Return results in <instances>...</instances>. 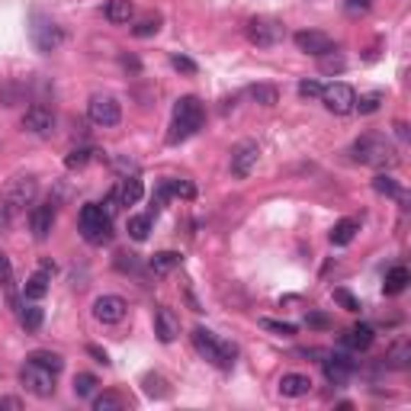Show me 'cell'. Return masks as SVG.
<instances>
[{"mask_svg":"<svg viewBox=\"0 0 411 411\" xmlns=\"http://www.w3.org/2000/svg\"><path fill=\"white\" fill-rule=\"evenodd\" d=\"M202 119H206V110L196 97H180L174 103V122H170L168 132V145H180V141L193 139L202 129Z\"/></svg>","mask_w":411,"mask_h":411,"instance_id":"6da1fadb","label":"cell"},{"mask_svg":"<svg viewBox=\"0 0 411 411\" xmlns=\"http://www.w3.org/2000/svg\"><path fill=\"white\" fill-rule=\"evenodd\" d=\"M354 161L366 164V168H395L398 154L392 148V141L379 132H363L354 141Z\"/></svg>","mask_w":411,"mask_h":411,"instance_id":"7a4b0ae2","label":"cell"},{"mask_svg":"<svg viewBox=\"0 0 411 411\" xmlns=\"http://www.w3.org/2000/svg\"><path fill=\"white\" fill-rule=\"evenodd\" d=\"M193 347H196V354L202 357V360H209V363H216L219 369H231V363H235V357H238V347L235 344H228V341H219L212 331H206V328H193Z\"/></svg>","mask_w":411,"mask_h":411,"instance_id":"3957f363","label":"cell"},{"mask_svg":"<svg viewBox=\"0 0 411 411\" xmlns=\"http://www.w3.org/2000/svg\"><path fill=\"white\" fill-rule=\"evenodd\" d=\"M77 225H81V235H84L87 244H110L112 241L110 216H106L103 206H97V202L81 206V212H77Z\"/></svg>","mask_w":411,"mask_h":411,"instance_id":"277c9868","label":"cell"},{"mask_svg":"<svg viewBox=\"0 0 411 411\" xmlns=\"http://www.w3.org/2000/svg\"><path fill=\"white\" fill-rule=\"evenodd\" d=\"M29 39H33V45L42 55H49V52H55L64 42V29L55 20H49L45 13L33 10V16H29Z\"/></svg>","mask_w":411,"mask_h":411,"instance_id":"5b68a950","label":"cell"},{"mask_svg":"<svg viewBox=\"0 0 411 411\" xmlns=\"http://www.w3.org/2000/svg\"><path fill=\"white\" fill-rule=\"evenodd\" d=\"M244 33H248L251 45H257V49H273V45H279L286 39V26L279 20H273V16H254V20H248Z\"/></svg>","mask_w":411,"mask_h":411,"instance_id":"8992f818","label":"cell"},{"mask_svg":"<svg viewBox=\"0 0 411 411\" xmlns=\"http://www.w3.org/2000/svg\"><path fill=\"white\" fill-rule=\"evenodd\" d=\"M35 196H39V180H35L33 174L13 177V180L7 183V190H4V206L16 216V212H23L26 206H33Z\"/></svg>","mask_w":411,"mask_h":411,"instance_id":"52a82bcc","label":"cell"},{"mask_svg":"<svg viewBox=\"0 0 411 411\" xmlns=\"http://www.w3.org/2000/svg\"><path fill=\"white\" fill-rule=\"evenodd\" d=\"M20 383H23V389L35 398L55 395V373L45 369V366H39V363H33V360H26V366L20 369Z\"/></svg>","mask_w":411,"mask_h":411,"instance_id":"ba28073f","label":"cell"},{"mask_svg":"<svg viewBox=\"0 0 411 411\" xmlns=\"http://www.w3.org/2000/svg\"><path fill=\"white\" fill-rule=\"evenodd\" d=\"M87 116H91L93 126L112 129L122 122V103H119L116 97H110V93H97V97H91V103H87Z\"/></svg>","mask_w":411,"mask_h":411,"instance_id":"9c48e42d","label":"cell"},{"mask_svg":"<svg viewBox=\"0 0 411 411\" xmlns=\"http://www.w3.org/2000/svg\"><path fill=\"white\" fill-rule=\"evenodd\" d=\"M257 161H260L257 141H241V145H235V151H231V174H235L238 180H248V177L254 174V168H257Z\"/></svg>","mask_w":411,"mask_h":411,"instance_id":"30bf717a","label":"cell"},{"mask_svg":"<svg viewBox=\"0 0 411 411\" xmlns=\"http://www.w3.org/2000/svg\"><path fill=\"white\" fill-rule=\"evenodd\" d=\"M321 100H325L328 112H335V116H347V112H354V87L350 84H328L325 91H321Z\"/></svg>","mask_w":411,"mask_h":411,"instance_id":"8fae6325","label":"cell"},{"mask_svg":"<svg viewBox=\"0 0 411 411\" xmlns=\"http://www.w3.org/2000/svg\"><path fill=\"white\" fill-rule=\"evenodd\" d=\"M293 42H296V49L299 52H306V55H328V52H335L337 45H335V39L328 33H318V29H302V33H296L293 35Z\"/></svg>","mask_w":411,"mask_h":411,"instance_id":"7c38bea8","label":"cell"},{"mask_svg":"<svg viewBox=\"0 0 411 411\" xmlns=\"http://www.w3.org/2000/svg\"><path fill=\"white\" fill-rule=\"evenodd\" d=\"M23 129H26L29 135H52L55 132V112L42 103L29 106V110L23 112Z\"/></svg>","mask_w":411,"mask_h":411,"instance_id":"4fadbf2b","label":"cell"},{"mask_svg":"<svg viewBox=\"0 0 411 411\" xmlns=\"http://www.w3.org/2000/svg\"><path fill=\"white\" fill-rule=\"evenodd\" d=\"M126 299L122 296H97L93 299V318L103 321V325H119L126 318Z\"/></svg>","mask_w":411,"mask_h":411,"instance_id":"5bb4252c","label":"cell"},{"mask_svg":"<svg viewBox=\"0 0 411 411\" xmlns=\"http://www.w3.org/2000/svg\"><path fill=\"white\" fill-rule=\"evenodd\" d=\"M321 369H325V379L331 386H344L350 376H354L357 363L350 360L347 354H331V357H325V360H321Z\"/></svg>","mask_w":411,"mask_h":411,"instance_id":"9a60e30c","label":"cell"},{"mask_svg":"<svg viewBox=\"0 0 411 411\" xmlns=\"http://www.w3.org/2000/svg\"><path fill=\"white\" fill-rule=\"evenodd\" d=\"M29 228H33L35 241H45L55 228V202H42V206H35L29 212Z\"/></svg>","mask_w":411,"mask_h":411,"instance_id":"2e32d148","label":"cell"},{"mask_svg":"<svg viewBox=\"0 0 411 411\" xmlns=\"http://www.w3.org/2000/svg\"><path fill=\"white\" fill-rule=\"evenodd\" d=\"M154 335H158L161 344H174L177 337H180V318H177L168 306H161L158 312H154Z\"/></svg>","mask_w":411,"mask_h":411,"instance_id":"e0dca14e","label":"cell"},{"mask_svg":"<svg viewBox=\"0 0 411 411\" xmlns=\"http://www.w3.org/2000/svg\"><path fill=\"white\" fill-rule=\"evenodd\" d=\"M308 392H312V379L302 376V373H286L279 379V395H286V398H302Z\"/></svg>","mask_w":411,"mask_h":411,"instance_id":"ac0fdd59","label":"cell"},{"mask_svg":"<svg viewBox=\"0 0 411 411\" xmlns=\"http://www.w3.org/2000/svg\"><path fill=\"white\" fill-rule=\"evenodd\" d=\"M373 341H376V331H373L369 325H354L347 335L341 337V344H344V347H350V350H369V347H373Z\"/></svg>","mask_w":411,"mask_h":411,"instance_id":"d6986e66","label":"cell"},{"mask_svg":"<svg viewBox=\"0 0 411 411\" xmlns=\"http://www.w3.org/2000/svg\"><path fill=\"white\" fill-rule=\"evenodd\" d=\"M49 283H52V277L49 273H33V277L23 283V296H26L29 302H39V299H45V293H49Z\"/></svg>","mask_w":411,"mask_h":411,"instance_id":"ffe728a7","label":"cell"},{"mask_svg":"<svg viewBox=\"0 0 411 411\" xmlns=\"http://www.w3.org/2000/svg\"><path fill=\"white\" fill-rule=\"evenodd\" d=\"M383 363L389 369H408L411 366V344L408 341H395L389 347V354L383 357Z\"/></svg>","mask_w":411,"mask_h":411,"instance_id":"44dd1931","label":"cell"},{"mask_svg":"<svg viewBox=\"0 0 411 411\" xmlns=\"http://www.w3.org/2000/svg\"><path fill=\"white\" fill-rule=\"evenodd\" d=\"M148 267H151L154 277H168V273H174L177 267H180V254L177 251H158L151 260H148Z\"/></svg>","mask_w":411,"mask_h":411,"instance_id":"7402d4cb","label":"cell"},{"mask_svg":"<svg viewBox=\"0 0 411 411\" xmlns=\"http://www.w3.org/2000/svg\"><path fill=\"white\" fill-rule=\"evenodd\" d=\"M411 283V273H408V267H392L389 273H386V283H383V293L386 296H398V293H405V286Z\"/></svg>","mask_w":411,"mask_h":411,"instance_id":"603a6c76","label":"cell"},{"mask_svg":"<svg viewBox=\"0 0 411 411\" xmlns=\"http://www.w3.org/2000/svg\"><path fill=\"white\" fill-rule=\"evenodd\" d=\"M357 231H360V222H357V219H341V222L331 228V244H335V248H347L357 238Z\"/></svg>","mask_w":411,"mask_h":411,"instance_id":"cb8c5ba5","label":"cell"},{"mask_svg":"<svg viewBox=\"0 0 411 411\" xmlns=\"http://www.w3.org/2000/svg\"><path fill=\"white\" fill-rule=\"evenodd\" d=\"M141 389L148 398H170V383L161 373H145L141 376Z\"/></svg>","mask_w":411,"mask_h":411,"instance_id":"d4e9b609","label":"cell"},{"mask_svg":"<svg viewBox=\"0 0 411 411\" xmlns=\"http://www.w3.org/2000/svg\"><path fill=\"white\" fill-rule=\"evenodd\" d=\"M132 16H135V4H132V0H110V4H106V20L116 23V26L129 23Z\"/></svg>","mask_w":411,"mask_h":411,"instance_id":"484cf974","label":"cell"},{"mask_svg":"<svg viewBox=\"0 0 411 411\" xmlns=\"http://www.w3.org/2000/svg\"><path fill=\"white\" fill-rule=\"evenodd\" d=\"M141 193H145V187H141V177L132 174L122 180V187H119V202L122 206H135V202L141 199Z\"/></svg>","mask_w":411,"mask_h":411,"instance_id":"4316f807","label":"cell"},{"mask_svg":"<svg viewBox=\"0 0 411 411\" xmlns=\"http://www.w3.org/2000/svg\"><path fill=\"white\" fill-rule=\"evenodd\" d=\"M26 360H33V363H39V366L52 369L55 376L64 369V357H62V354H55V350H33V354L26 357Z\"/></svg>","mask_w":411,"mask_h":411,"instance_id":"83f0119b","label":"cell"},{"mask_svg":"<svg viewBox=\"0 0 411 411\" xmlns=\"http://www.w3.org/2000/svg\"><path fill=\"white\" fill-rule=\"evenodd\" d=\"M373 190H376V193H383V196H395V199L405 202L402 187H398L395 177H389V174H376V177H373Z\"/></svg>","mask_w":411,"mask_h":411,"instance_id":"f1b7e54d","label":"cell"},{"mask_svg":"<svg viewBox=\"0 0 411 411\" xmlns=\"http://www.w3.org/2000/svg\"><path fill=\"white\" fill-rule=\"evenodd\" d=\"M318 68H321V74H341L344 68H347V62H344V55L341 52H328V55H318Z\"/></svg>","mask_w":411,"mask_h":411,"instance_id":"f546056e","label":"cell"},{"mask_svg":"<svg viewBox=\"0 0 411 411\" xmlns=\"http://www.w3.org/2000/svg\"><path fill=\"white\" fill-rule=\"evenodd\" d=\"M148 235H151V216L129 219V238H132V241H148Z\"/></svg>","mask_w":411,"mask_h":411,"instance_id":"4dcf8cb0","label":"cell"},{"mask_svg":"<svg viewBox=\"0 0 411 411\" xmlns=\"http://www.w3.org/2000/svg\"><path fill=\"white\" fill-rule=\"evenodd\" d=\"M126 408V398L119 392H103V395L93 398V411H122Z\"/></svg>","mask_w":411,"mask_h":411,"instance_id":"1f68e13d","label":"cell"},{"mask_svg":"<svg viewBox=\"0 0 411 411\" xmlns=\"http://www.w3.org/2000/svg\"><path fill=\"white\" fill-rule=\"evenodd\" d=\"M248 93H251V97L257 100L260 106H277L279 103V91L273 84H254Z\"/></svg>","mask_w":411,"mask_h":411,"instance_id":"d6a6232c","label":"cell"},{"mask_svg":"<svg viewBox=\"0 0 411 411\" xmlns=\"http://www.w3.org/2000/svg\"><path fill=\"white\" fill-rule=\"evenodd\" d=\"M93 148H74V151L68 154V158H64V168L68 170H81V168H87V164H91L93 161Z\"/></svg>","mask_w":411,"mask_h":411,"instance_id":"836d02e7","label":"cell"},{"mask_svg":"<svg viewBox=\"0 0 411 411\" xmlns=\"http://www.w3.org/2000/svg\"><path fill=\"white\" fill-rule=\"evenodd\" d=\"M42 321H45V312L39 306H26L20 312V325L26 328V331H39V328H42Z\"/></svg>","mask_w":411,"mask_h":411,"instance_id":"e575fe53","label":"cell"},{"mask_svg":"<svg viewBox=\"0 0 411 411\" xmlns=\"http://www.w3.org/2000/svg\"><path fill=\"white\" fill-rule=\"evenodd\" d=\"M170 196H174V193H170V180H161L158 187H154V193H151V212H154V216L168 206Z\"/></svg>","mask_w":411,"mask_h":411,"instance_id":"d590c367","label":"cell"},{"mask_svg":"<svg viewBox=\"0 0 411 411\" xmlns=\"http://www.w3.org/2000/svg\"><path fill=\"white\" fill-rule=\"evenodd\" d=\"M97 392V376H91V373H77L74 376V395L77 398H87Z\"/></svg>","mask_w":411,"mask_h":411,"instance_id":"8d00e7d4","label":"cell"},{"mask_svg":"<svg viewBox=\"0 0 411 411\" xmlns=\"http://www.w3.org/2000/svg\"><path fill=\"white\" fill-rule=\"evenodd\" d=\"M379 106H383V93H366V97L354 100V110L360 112V116H369V112H376Z\"/></svg>","mask_w":411,"mask_h":411,"instance_id":"74e56055","label":"cell"},{"mask_svg":"<svg viewBox=\"0 0 411 411\" xmlns=\"http://www.w3.org/2000/svg\"><path fill=\"white\" fill-rule=\"evenodd\" d=\"M161 29V16H145L139 26H132V35L135 39H148V35H158Z\"/></svg>","mask_w":411,"mask_h":411,"instance_id":"f35d334b","label":"cell"},{"mask_svg":"<svg viewBox=\"0 0 411 411\" xmlns=\"http://www.w3.org/2000/svg\"><path fill=\"white\" fill-rule=\"evenodd\" d=\"M335 302L344 308V312H360V299H357L350 289H344V286H337V289H335Z\"/></svg>","mask_w":411,"mask_h":411,"instance_id":"ab89813d","label":"cell"},{"mask_svg":"<svg viewBox=\"0 0 411 411\" xmlns=\"http://www.w3.org/2000/svg\"><path fill=\"white\" fill-rule=\"evenodd\" d=\"M260 328H264V331H273V335H279V337H293L296 335V325H289V321L260 318Z\"/></svg>","mask_w":411,"mask_h":411,"instance_id":"60d3db41","label":"cell"},{"mask_svg":"<svg viewBox=\"0 0 411 411\" xmlns=\"http://www.w3.org/2000/svg\"><path fill=\"white\" fill-rule=\"evenodd\" d=\"M170 193L174 196H180V199H196V187L190 180H170Z\"/></svg>","mask_w":411,"mask_h":411,"instance_id":"b9f144b4","label":"cell"},{"mask_svg":"<svg viewBox=\"0 0 411 411\" xmlns=\"http://www.w3.org/2000/svg\"><path fill=\"white\" fill-rule=\"evenodd\" d=\"M321 91H325V87H321L318 81H302V84H299V97L302 100H318Z\"/></svg>","mask_w":411,"mask_h":411,"instance_id":"7bdbcfd3","label":"cell"},{"mask_svg":"<svg viewBox=\"0 0 411 411\" xmlns=\"http://www.w3.org/2000/svg\"><path fill=\"white\" fill-rule=\"evenodd\" d=\"M116 267H119V270H122V273H139V257H135V254H119V257H116Z\"/></svg>","mask_w":411,"mask_h":411,"instance_id":"ee69618b","label":"cell"},{"mask_svg":"<svg viewBox=\"0 0 411 411\" xmlns=\"http://www.w3.org/2000/svg\"><path fill=\"white\" fill-rule=\"evenodd\" d=\"M170 64H174V71H180V74H196V62L187 55H174Z\"/></svg>","mask_w":411,"mask_h":411,"instance_id":"f6af8a7d","label":"cell"},{"mask_svg":"<svg viewBox=\"0 0 411 411\" xmlns=\"http://www.w3.org/2000/svg\"><path fill=\"white\" fill-rule=\"evenodd\" d=\"M306 325L308 328H318V331H328V328H331V318H328L325 312H308L306 315Z\"/></svg>","mask_w":411,"mask_h":411,"instance_id":"bcb514c9","label":"cell"},{"mask_svg":"<svg viewBox=\"0 0 411 411\" xmlns=\"http://www.w3.org/2000/svg\"><path fill=\"white\" fill-rule=\"evenodd\" d=\"M112 168H116L119 174H126V177L139 174V164H135V161H129V158H116V161H112Z\"/></svg>","mask_w":411,"mask_h":411,"instance_id":"7dc6e473","label":"cell"},{"mask_svg":"<svg viewBox=\"0 0 411 411\" xmlns=\"http://www.w3.org/2000/svg\"><path fill=\"white\" fill-rule=\"evenodd\" d=\"M10 277H13V264H10L7 254L0 251V283H10Z\"/></svg>","mask_w":411,"mask_h":411,"instance_id":"c3c4849f","label":"cell"},{"mask_svg":"<svg viewBox=\"0 0 411 411\" xmlns=\"http://www.w3.org/2000/svg\"><path fill=\"white\" fill-rule=\"evenodd\" d=\"M87 354H91L97 363H103V366H110V363H112V360H110V354H106L103 347H97V344H87Z\"/></svg>","mask_w":411,"mask_h":411,"instance_id":"681fc988","label":"cell"},{"mask_svg":"<svg viewBox=\"0 0 411 411\" xmlns=\"http://www.w3.org/2000/svg\"><path fill=\"white\" fill-rule=\"evenodd\" d=\"M39 270H42V273H49V277H55V273H58V264H55V260H49V257H45L42 264H39Z\"/></svg>","mask_w":411,"mask_h":411,"instance_id":"f907efd6","label":"cell"},{"mask_svg":"<svg viewBox=\"0 0 411 411\" xmlns=\"http://www.w3.org/2000/svg\"><path fill=\"white\" fill-rule=\"evenodd\" d=\"M395 132H398V139H408V129H405V122H395Z\"/></svg>","mask_w":411,"mask_h":411,"instance_id":"816d5d0a","label":"cell"},{"mask_svg":"<svg viewBox=\"0 0 411 411\" xmlns=\"http://www.w3.org/2000/svg\"><path fill=\"white\" fill-rule=\"evenodd\" d=\"M350 4H354V7H360V10H366L369 4H373V0H350Z\"/></svg>","mask_w":411,"mask_h":411,"instance_id":"f5cc1de1","label":"cell"}]
</instances>
